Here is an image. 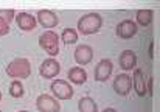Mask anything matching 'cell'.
Instances as JSON below:
<instances>
[{
	"label": "cell",
	"mask_w": 160,
	"mask_h": 112,
	"mask_svg": "<svg viewBox=\"0 0 160 112\" xmlns=\"http://www.w3.org/2000/svg\"><path fill=\"white\" fill-rule=\"evenodd\" d=\"M19 112H30V111H19Z\"/></svg>",
	"instance_id": "cell-25"
},
{
	"label": "cell",
	"mask_w": 160,
	"mask_h": 112,
	"mask_svg": "<svg viewBox=\"0 0 160 112\" xmlns=\"http://www.w3.org/2000/svg\"><path fill=\"white\" fill-rule=\"evenodd\" d=\"M148 53H149V59H152V58H154V42H151V44H149V50H148Z\"/></svg>",
	"instance_id": "cell-23"
},
{
	"label": "cell",
	"mask_w": 160,
	"mask_h": 112,
	"mask_svg": "<svg viewBox=\"0 0 160 112\" xmlns=\"http://www.w3.org/2000/svg\"><path fill=\"white\" fill-rule=\"evenodd\" d=\"M112 70H113V64H112V61L110 59H101L98 64H97V67H95V79L100 83H104L107 81L109 78H110V75H112Z\"/></svg>",
	"instance_id": "cell-9"
},
{
	"label": "cell",
	"mask_w": 160,
	"mask_h": 112,
	"mask_svg": "<svg viewBox=\"0 0 160 112\" xmlns=\"http://www.w3.org/2000/svg\"><path fill=\"white\" fill-rule=\"evenodd\" d=\"M131 79H132V86H134V90L137 92V95L138 97H145L146 95V83H145L143 72L140 69H137Z\"/></svg>",
	"instance_id": "cell-13"
},
{
	"label": "cell",
	"mask_w": 160,
	"mask_h": 112,
	"mask_svg": "<svg viewBox=\"0 0 160 112\" xmlns=\"http://www.w3.org/2000/svg\"><path fill=\"white\" fill-rule=\"evenodd\" d=\"M112 87H113V92H115V94L124 97V95H128L129 90L132 89V79H131L129 75H126V73H120V75L113 79Z\"/></svg>",
	"instance_id": "cell-7"
},
{
	"label": "cell",
	"mask_w": 160,
	"mask_h": 112,
	"mask_svg": "<svg viewBox=\"0 0 160 112\" xmlns=\"http://www.w3.org/2000/svg\"><path fill=\"white\" fill-rule=\"evenodd\" d=\"M0 100H2V92H0Z\"/></svg>",
	"instance_id": "cell-26"
},
{
	"label": "cell",
	"mask_w": 160,
	"mask_h": 112,
	"mask_svg": "<svg viewBox=\"0 0 160 112\" xmlns=\"http://www.w3.org/2000/svg\"><path fill=\"white\" fill-rule=\"evenodd\" d=\"M152 17H154L152 9H138L137 11V23L142 27H148L152 22Z\"/></svg>",
	"instance_id": "cell-17"
},
{
	"label": "cell",
	"mask_w": 160,
	"mask_h": 112,
	"mask_svg": "<svg viewBox=\"0 0 160 112\" xmlns=\"http://www.w3.org/2000/svg\"><path fill=\"white\" fill-rule=\"evenodd\" d=\"M137 64V56L132 50H124L120 55V67L126 72V70H132Z\"/></svg>",
	"instance_id": "cell-14"
},
{
	"label": "cell",
	"mask_w": 160,
	"mask_h": 112,
	"mask_svg": "<svg viewBox=\"0 0 160 112\" xmlns=\"http://www.w3.org/2000/svg\"><path fill=\"white\" fill-rule=\"evenodd\" d=\"M61 72V65L59 62L54 59V58H47L42 61L41 64V69H39V73L42 78H47V79H52L54 76H58Z\"/></svg>",
	"instance_id": "cell-6"
},
{
	"label": "cell",
	"mask_w": 160,
	"mask_h": 112,
	"mask_svg": "<svg viewBox=\"0 0 160 112\" xmlns=\"http://www.w3.org/2000/svg\"><path fill=\"white\" fill-rule=\"evenodd\" d=\"M146 92H149V97H152V76H149L146 83Z\"/></svg>",
	"instance_id": "cell-22"
},
{
	"label": "cell",
	"mask_w": 160,
	"mask_h": 112,
	"mask_svg": "<svg viewBox=\"0 0 160 112\" xmlns=\"http://www.w3.org/2000/svg\"><path fill=\"white\" fill-rule=\"evenodd\" d=\"M23 94H25V89H23V86H22V83L20 81H12L11 83V86H9V95L12 97V98H22L23 97Z\"/></svg>",
	"instance_id": "cell-19"
},
{
	"label": "cell",
	"mask_w": 160,
	"mask_h": 112,
	"mask_svg": "<svg viewBox=\"0 0 160 112\" xmlns=\"http://www.w3.org/2000/svg\"><path fill=\"white\" fill-rule=\"evenodd\" d=\"M103 27V17L98 13H89L79 17L78 20V31L81 34H95Z\"/></svg>",
	"instance_id": "cell-1"
},
{
	"label": "cell",
	"mask_w": 160,
	"mask_h": 112,
	"mask_svg": "<svg viewBox=\"0 0 160 112\" xmlns=\"http://www.w3.org/2000/svg\"><path fill=\"white\" fill-rule=\"evenodd\" d=\"M6 73L11 78L27 79L31 75V64L25 58H16L6 65Z\"/></svg>",
	"instance_id": "cell-2"
},
{
	"label": "cell",
	"mask_w": 160,
	"mask_h": 112,
	"mask_svg": "<svg viewBox=\"0 0 160 112\" xmlns=\"http://www.w3.org/2000/svg\"><path fill=\"white\" fill-rule=\"evenodd\" d=\"M103 112H118V111H117V109H112V108H106Z\"/></svg>",
	"instance_id": "cell-24"
},
{
	"label": "cell",
	"mask_w": 160,
	"mask_h": 112,
	"mask_svg": "<svg viewBox=\"0 0 160 112\" xmlns=\"http://www.w3.org/2000/svg\"><path fill=\"white\" fill-rule=\"evenodd\" d=\"M36 108L39 112H61V104L59 101L50 97L48 94H42L36 100Z\"/></svg>",
	"instance_id": "cell-5"
},
{
	"label": "cell",
	"mask_w": 160,
	"mask_h": 112,
	"mask_svg": "<svg viewBox=\"0 0 160 112\" xmlns=\"http://www.w3.org/2000/svg\"><path fill=\"white\" fill-rule=\"evenodd\" d=\"M14 9H0V19H3L8 25H9V22L14 19Z\"/></svg>",
	"instance_id": "cell-20"
},
{
	"label": "cell",
	"mask_w": 160,
	"mask_h": 112,
	"mask_svg": "<svg viewBox=\"0 0 160 112\" xmlns=\"http://www.w3.org/2000/svg\"><path fill=\"white\" fill-rule=\"evenodd\" d=\"M78 111L79 112H98L97 103L90 97H82L78 101Z\"/></svg>",
	"instance_id": "cell-16"
},
{
	"label": "cell",
	"mask_w": 160,
	"mask_h": 112,
	"mask_svg": "<svg viewBox=\"0 0 160 112\" xmlns=\"http://www.w3.org/2000/svg\"><path fill=\"white\" fill-rule=\"evenodd\" d=\"M44 28H54L58 23H59V19H58V16L54 14L53 11H50V9H41V11H38V19H36Z\"/></svg>",
	"instance_id": "cell-11"
},
{
	"label": "cell",
	"mask_w": 160,
	"mask_h": 112,
	"mask_svg": "<svg viewBox=\"0 0 160 112\" xmlns=\"http://www.w3.org/2000/svg\"><path fill=\"white\" fill-rule=\"evenodd\" d=\"M39 45H41V48L47 53V55H50L52 58L56 56L59 53V36L54 33V31H45V33H42L41 34V38H39Z\"/></svg>",
	"instance_id": "cell-3"
},
{
	"label": "cell",
	"mask_w": 160,
	"mask_h": 112,
	"mask_svg": "<svg viewBox=\"0 0 160 112\" xmlns=\"http://www.w3.org/2000/svg\"><path fill=\"white\" fill-rule=\"evenodd\" d=\"M67 76L76 86H81V84H84L87 81V72L82 67H73V69H70L68 73H67Z\"/></svg>",
	"instance_id": "cell-15"
},
{
	"label": "cell",
	"mask_w": 160,
	"mask_h": 112,
	"mask_svg": "<svg viewBox=\"0 0 160 112\" xmlns=\"http://www.w3.org/2000/svg\"><path fill=\"white\" fill-rule=\"evenodd\" d=\"M50 89H52L53 95L58 100H62L64 101V100H70L73 97L72 86L67 81H64V79H54L53 83H52V86H50Z\"/></svg>",
	"instance_id": "cell-4"
},
{
	"label": "cell",
	"mask_w": 160,
	"mask_h": 112,
	"mask_svg": "<svg viewBox=\"0 0 160 112\" xmlns=\"http://www.w3.org/2000/svg\"><path fill=\"white\" fill-rule=\"evenodd\" d=\"M8 33H9V25L3 19H0V36H5Z\"/></svg>",
	"instance_id": "cell-21"
},
{
	"label": "cell",
	"mask_w": 160,
	"mask_h": 112,
	"mask_svg": "<svg viewBox=\"0 0 160 112\" xmlns=\"http://www.w3.org/2000/svg\"><path fill=\"white\" fill-rule=\"evenodd\" d=\"M61 38H62V42L67 44V45L75 44V42L78 41V31H76L75 28H70V27H68V28H65V30L62 31Z\"/></svg>",
	"instance_id": "cell-18"
},
{
	"label": "cell",
	"mask_w": 160,
	"mask_h": 112,
	"mask_svg": "<svg viewBox=\"0 0 160 112\" xmlns=\"http://www.w3.org/2000/svg\"><path fill=\"white\" fill-rule=\"evenodd\" d=\"M16 23H17V27H19L22 31H31V30L36 28L38 20H36L34 16H31V14H28V13H19V14L16 16Z\"/></svg>",
	"instance_id": "cell-12"
},
{
	"label": "cell",
	"mask_w": 160,
	"mask_h": 112,
	"mask_svg": "<svg viewBox=\"0 0 160 112\" xmlns=\"http://www.w3.org/2000/svg\"><path fill=\"white\" fill-rule=\"evenodd\" d=\"M92 59H93V50L90 45L81 44L75 48V61H76V64H79V67L87 65Z\"/></svg>",
	"instance_id": "cell-10"
},
{
	"label": "cell",
	"mask_w": 160,
	"mask_h": 112,
	"mask_svg": "<svg viewBox=\"0 0 160 112\" xmlns=\"http://www.w3.org/2000/svg\"><path fill=\"white\" fill-rule=\"evenodd\" d=\"M137 23L134 20H121L118 25H117V36L121 38V39H131L137 34Z\"/></svg>",
	"instance_id": "cell-8"
}]
</instances>
